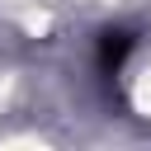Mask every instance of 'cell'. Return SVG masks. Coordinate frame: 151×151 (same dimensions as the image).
I'll return each instance as SVG.
<instances>
[{
  "label": "cell",
  "mask_w": 151,
  "mask_h": 151,
  "mask_svg": "<svg viewBox=\"0 0 151 151\" xmlns=\"http://www.w3.org/2000/svg\"><path fill=\"white\" fill-rule=\"evenodd\" d=\"M132 47H137V38H132L127 28H109L104 42H99V66H104V71H118V66L127 61Z\"/></svg>",
  "instance_id": "obj_1"
}]
</instances>
